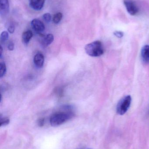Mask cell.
<instances>
[{
    "mask_svg": "<svg viewBox=\"0 0 149 149\" xmlns=\"http://www.w3.org/2000/svg\"><path fill=\"white\" fill-rule=\"evenodd\" d=\"M74 116V113L72 111L55 113L50 118V123L52 127H57L71 120Z\"/></svg>",
    "mask_w": 149,
    "mask_h": 149,
    "instance_id": "cell-1",
    "label": "cell"
},
{
    "mask_svg": "<svg viewBox=\"0 0 149 149\" xmlns=\"http://www.w3.org/2000/svg\"><path fill=\"white\" fill-rule=\"evenodd\" d=\"M85 49L87 54L90 56H100L104 53L103 45L99 41H94L87 45Z\"/></svg>",
    "mask_w": 149,
    "mask_h": 149,
    "instance_id": "cell-2",
    "label": "cell"
},
{
    "mask_svg": "<svg viewBox=\"0 0 149 149\" xmlns=\"http://www.w3.org/2000/svg\"><path fill=\"white\" fill-rule=\"evenodd\" d=\"M131 102V97L130 95H127L123 97L117 104L116 108L117 113L122 115L127 113L130 107Z\"/></svg>",
    "mask_w": 149,
    "mask_h": 149,
    "instance_id": "cell-3",
    "label": "cell"
},
{
    "mask_svg": "<svg viewBox=\"0 0 149 149\" xmlns=\"http://www.w3.org/2000/svg\"><path fill=\"white\" fill-rule=\"evenodd\" d=\"M124 3L127 10L130 15H134L138 13V8L132 0H124Z\"/></svg>",
    "mask_w": 149,
    "mask_h": 149,
    "instance_id": "cell-4",
    "label": "cell"
},
{
    "mask_svg": "<svg viewBox=\"0 0 149 149\" xmlns=\"http://www.w3.org/2000/svg\"><path fill=\"white\" fill-rule=\"evenodd\" d=\"M31 25L33 30L39 34L43 32L45 29L44 24L38 19H33L31 22Z\"/></svg>",
    "mask_w": 149,
    "mask_h": 149,
    "instance_id": "cell-5",
    "label": "cell"
},
{
    "mask_svg": "<svg viewBox=\"0 0 149 149\" xmlns=\"http://www.w3.org/2000/svg\"><path fill=\"white\" fill-rule=\"evenodd\" d=\"M9 11L8 0H0V13L1 16L6 15Z\"/></svg>",
    "mask_w": 149,
    "mask_h": 149,
    "instance_id": "cell-6",
    "label": "cell"
},
{
    "mask_svg": "<svg viewBox=\"0 0 149 149\" xmlns=\"http://www.w3.org/2000/svg\"><path fill=\"white\" fill-rule=\"evenodd\" d=\"M45 1V0H30L29 5L33 9L39 10L43 7Z\"/></svg>",
    "mask_w": 149,
    "mask_h": 149,
    "instance_id": "cell-7",
    "label": "cell"
},
{
    "mask_svg": "<svg viewBox=\"0 0 149 149\" xmlns=\"http://www.w3.org/2000/svg\"><path fill=\"white\" fill-rule=\"evenodd\" d=\"M33 61L34 64L37 67L42 68L44 63V57L43 54L38 52L35 55Z\"/></svg>",
    "mask_w": 149,
    "mask_h": 149,
    "instance_id": "cell-8",
    "label": "cell"
},
{
    "mask_svg": "<svg viewBox=\"0 0 149 149\" xmlns=\"http://www.w3.org/2000/svg\"><path fill=\"white\" fill-rule=\"evenodd\" d=\"M141 57L144 63H149V45H145L142 49Z\"/></svg>",
    "mask_w": 149,
    "mask_h": 149,
    "instance_id": "cell-9",
    "label": "cell"
},
{
    "mask_svg": "<svg viewBox=\"0 0 149 149\" xmlns=\"http://www.w3.org/2000/svg\"><path fill=\"white\" fill-rule=\"evenodd\" d=\"M54 41V36L51 34H48L42 39L41 44L43 47H46L49 46Z\"/></svg>",
    "mask_w": 149,
    "mask_h": 149,
    "instance_id": "cell-10",
    "label": "cell"
},
{
    "mask_svg": "<svg viewBox=\"0 0 149 149\" xmlns=\"http://www.w3.org/2000/svg\"><path fill=\"white\" fill-rule=\"evenodd\" d=\"M33 33L30 30H27L23 33L22 35V41L24 44L28 45L32 37Z\"/></svg>",
    "mask_w": 149,
    "mask_h": 149,
    "instance_id": "cell-11",
    "label": "cell"
},
{
    "mask_svg": "<svg viewBox=\"0 0 149 149\" xmlns=\"http://www.w3.org/2000/svg\"><path fill=\"white\" fill-rule=\"evenodd\" d=\"M62 17H63V14L61 12H57L53 16V19H52L53 22L56 24L59 23L62 20Z\"/></svg>",
    "mask_w": 149,
    "mask_h": 149,
    "instance_id": "cell-12",
    "label": "cell"
},
{
    "mask_svg": "<svg viewBox=\"0 0 149 149\" xmlns=\"http://www.w3.org/2000/svg\"><path fill=\"white\" fill-rule=\"evenodd\" d=\"M9 34L7 31H3L1 33L0 36L1 42L2 43L5 42L8 39Z\"/></svg>",
    "mask_w": 149,
    "mask_h": 149,
    "instance_id": "cell-13",
    "label": "cell"
},
{
    "mask_svg": "<svg viewBox=\"0 0 149 149\" xmlns=\"http://www.w3.org/2000/svg\"><path fill=\"white\" fill-rule=\"evenodd\" d=\"M6 72V66L4 62L0 63V78L4 76Z\"/></svg>",
    "mask_w": 149,
    "mask_h": 149,
    "instance_id": "cell-14",
    "label": "cell"
},
{
    "mask_svg": "<svg viewBox=\"0 0 149 149\" xmlns=\"http://www.w3.org/2000/svg\"><path fill=\"white\" fill-rule=\"evenodd\" d=\"M10 120L8 117H1V127L5 126L9 123Z\"/></svg>",
    "mask_w": 149,
    "mask_h": 149,
    "instance_id": "cell-15",
    "label": "cell"
},
{
    "mask_svg": "<svg viewBox=\"0 0 149 149\" xmlns=\"http://www.w3.org/2000/svg\"><path fill=\"white\" fill-rule=\"evenodd\" d=\"M43 18L46 22L49 23L50 22L51 20L52 16L50 13H45L43 15Z\"/></svg>",
    "mask_w": 149,
    "mask_h": 149,
    "instance_id": "cell-16",
    "label": "cell"
},
{
    "mask_svg": "<svg viewBox=\"0 0 149 149\" xmlns=\"http://www.w3.org/2000/svg\"><path fill=\"white\" fill-rule=\"evenodd\" d=\"M7 47H8V49L9 50L13 51L14 49V44L13 42L11 41H9L8 42Z\"/></svg>",
    "mask_w": 149,
    "mask_h": 149,
    "instance_id": "cell-17",
    "label": "cell"
},
{
    "mask_svg": "<svg viewBox=\"0 0 149 149\" xmlns=\"http://www.w3.org/2000/svg\"><path fill=\"white\" fill-rule=\"evenodd\" d=\"M37 124L39 127H42L45 124V119L43 118H40L38 120Z\"/></svg>",
    "mask_w": 149,
    "mask_h": 149,
    "instance_id": "cell-18",
    "label": "cell"
},
{
    "mask_svg": "<svg viewBox=\"0 0 149 149\" xmlns=\"http://www.w3.org/2000/svg\"><path fill=\"white\" fill-rule=\"evenodd\" d=\"M8 32H9L10 33L12 34V33H14V32H15V27L14 24H10L9 26L8 27Z\"/></svg>",
    "mask_w": 149,
    "mask_h": 149,
    "instance_id": "cell-19",
    "label": "cell"
},
{
    "mask_svg": "<svg viewBox=\"0 0 149 149\" xmlns=\"http://www.w3.org/2000/svg\"><path fill=\"white\" fill-rule=\"evenodd\" d=\"M114 35L115 36L119 38H121L123 36V33L121 31H115L114 32Z\"/></svg>",
    "mask_w": 149,
    "mask_h": 149,
    "instance_id": "cell-20",
    "label": "cell"
},
{
    "mask_svg": "<svg viewBox=\"0 0 149 149\" xmlns=\"http://www.w3.org/2000/svg\"><path fill=\"white\" fill-rule=\"evenodd\" d=\"M2 52H3V49L2 48L1 46V47H0V57H1L2 56Z\"/></svg>",
    "mask_w": 149,
    "mask_h": 149,
    "instance_id": "cell-21",
    "label": "cell"
}]
</instances>
